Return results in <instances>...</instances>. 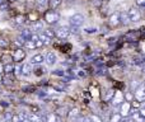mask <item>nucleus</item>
<instances>
[{
	"mask_svg": "<svg viewBox=\"0 0 145 122\" xmlns=\"http://www.w3.org/2000/svg\"><path fill=\"white\" fill-rule=\"evenodd\" d=\"M23 92H27V93L35 92V88H33V87H24V88H23Z\"/></svg>",
	"mask_w": 145,
	"mask_h": 122,
	"instance_id": "nucleus-39",
	"label": "nucleus"
},
{
	"mask_svg": "<svg viewBox=\"0 0 145 122\" xmlns=\"http://www.w3.org/2000/svg\"><path fill=\"white\" fill-rule=\"evenodd\" d=\"M0 94H1V89H0Z\"/></svg>",
	"mask_w": 145,
	"mask_h": 122,
	"instance_id": "nucleus-54",
	"label": "nucleus"
},
{
	"mask_svg": "<svg viewBox=\"0 0 145 122\" xmlns=\"http://www.w3.org/2000/svg\"><path fill=\"white\" fill-rule=\"evenodd\" d=\"M9 7H10L9 3L5 1V0L0 3V10H5V12H7V10H9Z\"/></svg>",
	"mask_w": 145,
	"mask_h": 122,
	"instance_id": "nucleus-28",
	"label": "nucleus"
},
{
	"mask_svg": "<svg viewBox=\"0 0 145 122\" xmlns=\"http://www.w3.org/2000/svg\"><path fill=\"white\" fill-rule=\"evenodd\" d=\"M36 1H37L38 8H40V9H42V8L45 7V5L48 3V0H36Z\"/></svg>",
	"mask_w": 145,
	"mask_h": 122,
	"instance_id": "nucleus-32",
	"label": "nucleus"
},
{
	"mask_svg": "<svg viewBox=\"0 0 145 122\" xmlns=\"http://www.w3.org/2000/svg\"><path fill=\"white\" fill-rule=\"evenodd\" d=\"M129 23H130V19H129L127 13H121V14H120V24L127 25Z\"/></svg>",
	"mask_w": 145,
	"mask_h": 122,
	"instance_id": "nucleus-17",
	"label": "nucleus"
},
{
	"mask_svg": "<svg viewBox=\"0 0 145 122\" xmlns=\"http://www.w3.org/2000/svg\"><path fill=\"white\" fill-rule=\"evenodd\" d=\"M31 41H32L33 43H35V46L36 47H42V42L40 41V37H38V35H32L31 36V38H29Z\"/></svg>",
	"mask_w": 145,
	"mask_h": 122,
	"instance_id": "nucleus-18",
	"label": "nucleus"
},
{
	"mask_svg": "<svg viewBox=\"0 0 145 122\" xmlns=\"http://www.w3.org/2000/svg\"><path fill=\"white\" fill-rule=\"evenodd\" d=\"M63 0H48V5H50V9L51 10H55L59 5L61 4Z\"/></svg>",
	"mask_w": 145,
	"mask_h": 122,
	"instance_id": "nucleus-21",
	"label": "nucleus"
},
{
	"mask_svg": "<svg viewBox=\"0 0 145 122\" xmlns=\"http://www.w3.org/2000/svg\"><path fill=\"white\" fill-rule=\"evenodd\" d=\"M45 61L47 62L48 65H55L56 64V55L54 52H48L47 55L45 56Z\"/></svg>",
	"mask_w": 145,
	"mask_h": 122,
	"instance_id": "nucleus-14",
	"label": "nucleus"
},
{
	"mask_svg": "<svg viewBox=\"0 0 145 122\" xmlns=\"http://www.w3.org/2000/svg\"><path fill=\"white\" fill-rule=\"evenodd\" d=\"M120 110H121V117H126V116L130 115V111H131V104L130 102H126V100H123L122 103H121L120 106Z\"/></svg>",
	"mask_w": 145,
	"mask_h": 122,
	"instance_id": "nucleus-6",
	"label": "nucleus"
},
{
	"mask_svg": "<svg viewBox=\"0 0 145 122\" xmlns=\"http://www.w3.org/2000/svg\"><path fill=\"white\" fill-rule=\"evenodd\" d=\"M9 1H10V3H12V1H15V0H9Z\"/></svg>",
	"mask_w": 145,
	"mask_h": 122,
	"instance_id": "nucleus-52",
	"label": "nucleus"
},
{
	"mask_svg": "<svg viewBox=\"0 0 145 122\" xmlns=\"http://www.w3.org/2000/svg\"><path fill=\"white\" fill-rule=\"evenodd\" d=\"M136 4H138L140 8H143L145 5V0H136Z\"/></svg>",
	"mask_w": 145,
	"mask_h": 122,
	"instance_id": "nucleus-45",
	"label": "nucleus"
},
{
	"mask_svg": "<svg viewBox=\"0 0 145 122\" xmlns=\"http://www.w3.org/2000/svg\"><path fill=\"white\" fill-rule=\"evenodd\" d=\"M9 46V42H8L5 38H3V37H0V47H8Z\"/></svg>",
	"mask_w": 145,
	"mask_h": 122,
	"instance_id": "nucleus-33",
	"label": "nucleus"
},
{
	"mask_svg": "<svg viewBox=\"0 0 145 122\" xmlns=\"http://www.w3.org/2000/svg\"><path fill=\"white\" fill-rule=\"evenodd\" d=\"M112 104H113V107H120L121 106V103L123 102V95H122V93L121 92H118V90H116L115 92V95H113V98L112 99Z\"/></svg>",
	"mask_w": 145,
	"mask_h": 122,
	"instance_id": "nucleus-7",
	"label": "nucleus"
},
{
	"mask_svg": "<svg viewBox=\"0 0 145 122\" xmlns=\"http://www.w3.org/2000/svg\"><path fill=\"white\" fill-rule=\"evenodd\" d=\"M10 122H20L19 117H18V115H14V116H12V120H10Z\"/></svg>",
	"mask_w": 145,
	"mask_h": 122,
	"instance_id": "nucleus-42",
	"label": "nucleus"
},
{
	"mask_svg": "<svg viewBox=\"0 0 145 122\" xmlns=\"http://www.w3.org/2000/svg\"><path fill=\"white\" fill-rule=\"evenodd\" d=\"M84 31L87 33H95V32H97V29H95V28H85Z\"/></svg>",
	"mask_w": 145,
	"mask_h": 122,
	"instance_id": "nucleus-43",
	"label": "nucleus"
},
{
	"mask_svg": "<svg viewBox=\"0 0 145 122\" xmlns=\"http://www.w3.org/2000/svg\"><path fill=\"white\" fill-rule=\"evenodd\" d=\"M32 65L31 64H23L20 65V75H23V76H29L31 74H32Z\"/></svg>",
	"mask_w": 145,
	"mask_h": 122,
	"instance_id": "nucleus-8",
	"label": "nucleus"
},
{
	"mask_svg": "<svg viewBox=\"0 0 145 122\" xmlns=\"http://www.w3.org/2000/svg\"><path fill=\"white\" fill-rule=\"evenodd\" d=\"M115 92H116L115 89H110V90H108L107 94H106V97H105V100H106V102H110V100L112 99L113 95H115Z\"/></svg>",
	"mask_w": 145,
	"mask_h": 122,
	"instance_id": "nucleus-24",
	"label": "nucleus"
},
{
	"mask_svg": "<svg viewBox=\"0 0 145 122\" xmlns=\"http://www.w3.org/2000/svg\"><path fill=\"white\" fill-rule=\"evenodd\" d=\"M130 104H131V107H135L136 110H138V108L140 107L141 103L139 102V100H135V99H134V100H131V102H130Z\"/></svg>",
	"mask_w": 145,
	"mask_h": 122,
	"instance_id": "nucleus-35",
	"label": "nucleus"
},
{
	"mask_svg": "<svg viewBox=\"0 0 145 122\" xmlns=\"http://www.w3.org/2000/svg\"><path fill=\"white\" fill-rule=\"evenodd\" d=\"M74 76H78V78H85L87 76V72L82 69H78L74 71Z\"/></svg>",
	"mask_w": 145,
	"mask_h": 122,
	"instance_id": "nucleus-25",
	"label": "nucleus"
},
{
	"mask_svg": "<svg viewBox=\"0 0 145 122\" xmlns=\"http://www.w3.org/2000/svg\"><path fill=\"white\" fill-rule=\"evenodd\" d=\"M120 122H129V121H127V120H122V118H121Z\"/></svg>",
	"mask_w": 145,
	"mask_h": 122,
	"instance_id": "nucleus-50",
	"label": "nucleus"
},
{
	"mask_svg": "<svg viewBox=\"0 0 145 122\" xmlns=\"http://www.w3.org/2000/svg\"><path fill=\"white\" fill-rule=\"evenodd\" d=\"M133 64L141 65V64H143V57H141V56H134V57H133Z\"/></svg>",
	"mask_w": 145,
	"mask_h": 122,
	"instance_id": "nucleus-29",
	"label": "nucleus"
},
{
	"mask_svg": "<svg viewBox=\"0 0 145 122\" xmlns=\"http://www.w3.org/2000/svg\"><path fill=\"white\" fill-rule=\"evenodd\" d=\"M18 117H19V120H20V122H29L28 121V117H27V115H25V113H19V115H18Z\"/></svg>",
	"mask_w": 145,
	"mask_h": 122,
	"instance_id": "nucleus-31",
	"label": "nucleus"
},
{
	"mask_svg": "<svg viewBox=\"0 0 145 122\" xmlns=\"http://www.w3.org/2000/svg\"><path fill=\"white\" fill-rule=\"evenodd\" d=\"M59 19H60V15L55 10H47V12H45V20L48 24H56L59 22Z\"/></svg>",
	"mask_w": 145,
	"mask_h": 122,
	"instance_id": "nucleus-1",
	"label": "nucleus"
},
{
	"mask_svg": "<svg viewBox=\"0 0 145 122\" xmlns=\"http://www.w3.org/2000/svg\"><path fill=\"white\" fill-rule=\"evenodd\" d=\"M110 24L111 27H117L120 24V13H115L110 17Z\"/></svg>",
	"mask_w": 145,
	"mask_h": 122,
	"instance_id": "nucleus-13",
	"label": "nucleus"
},
{
	"mask_svg": "<svg viewBox=\"0 0 145 122\" xmlns=\"http://www.w3.org/2000/svg\"><path fill=\"white\" fill-rule=\"evenodd\" d=\"M139 38V33L136 31H130L125 35V40L126 42H136Z\"/></svg>",
	"mask_w": 145,
	"mask_h": 122,
	"instance_id": "nucleus-9",
	"label": "nucleus"
},
{
	"mask_svg": "<svg viewBox=\"0 0 145 122\" xmlns=\"http://www.w3.org/2000/svg\"><path fill=\"white\" fill-rule=\"evenodd\" d=\"M0 74H3V62L0 61Z\"/></svg>",
	"mask_w": 145,
	"mask_h": 122,
	"instance_id": "nucleus-47",
	"label": "nucleus"
},
{
	"mask_svg": "<svg viewBox=\"0 0 145 122\" xmlns=\"http://www.w3.org/2000/svg\"><path fill=\"white\" fill-rule=\"evenodd\" d=\"M83 23H84V17H83L82 14H74L72 17L70 18V24L71 27H82Z\"/></svg>",
	"mask_w": 145,
	"mask_h": 122,
	"instance_id": "nucleus-3",
	"label": "nucleus"
},
{
	"mask_svg": "<svg viewBox=\"0 0 145 122\" xmlns=\"http://www.w3.org/2000/svg\"><path fill=\"white\" fill-rule=\"evenodd\" d=\"M12 113H9V112H7V113H5V115H4V118H5V121H7V122H10V120H12Z\"/></svg>",
	"mask_w": 145,
	"mask_h": 122,
	"instance_id": "nucleus-38",
	"label": "nucleus"
},
{
	"mask_svg": "<svg viewBox=\"0 0 145 122\" xmlns=\"http://www.w3.org/2000/svg\"><path fill=\"white\" fill-rule=\"evenodd\" d=\"M1 1H4V0H0V3H1Z\"/></svg>",
	"mask_w": 145,
	"mask_h": 122,
	"instance_id": "nucleus-53",
	"label": "nucleus"
},
{
	"mask_svg": "<svg viewBox=\"0 0 145 122\" xmlns=\"http://www.w3.org/2000/svg\"><path fill=\"white\" fill-rule=\"evenodd\" d=\"M23 46H24V47L27 48V50H33V48H36L35 43H33L31 40H27V41H25V42H24V45H23Z\"/></svg>",
	"mask_w": 145,
	"mask_h": 122,
	"instance_id": "nucleus-26",
	"label": "nucleus"
},
{
	"mask_svg": "<svg viewBox=\"0 0 145 122\" xmlns=\"http://www.w3.org/2000/svg\"><path fill=\"white\" fill-rule=\"evenodd\" d=\"M141 84H143V83H139V82H134L133 84H131V88H133V89H134V88H135V89H138V88L140 87Z\"/></svg>",
	"mask_w": 145,
	"mask_h": 122,
	"instance_id": "nucleus-41",
	"label": "nucleus"
},
{
	"mask_svg": "<svg viewBox=\"0 0 145 122\" xmlns=\"http://www.w3.org/2000/svg\"><path fill=\"white\" fill-rule=\"evenodd\" d=\"M134 98H136L140 103L144 102V85L143 84H141L138 89H135V95H134Z\"/></svg>",
	"mask_w": 145,
	"mask_h": 122,
	"instance_id": "nucleus-10",
	"label": "nucleus"
},
{
	"mask_svg": "<svg viewBox=\"0 0 145 122\" xmlns=\"http://www.w3.org/2000/svg\"><path fill=\"white\" fill-rule=\"evenodd\" d=\"M127 15H129V19H130V22H139L141 18V14H140V10L138 9V8H131L130 10L127 12Z\"/></svg>",
	"mask_w": 145,
	"mask_h": 122,
	"instance_id": "nucleus-2",
	"label": "nucleus"
},
{
	"mask_svg": "<svg viewBox=\"0 0 145 122\" xmlns=\"http://www.w3.org/2000/svg\"><path fill=\"white\" fill-rule=\"evenodd\" d=\"M43 122H61V118L54 113H47L43 116Z\"/></svg>",
	"mask_w": 145,
	"mask_h": 122,
	"instance_id": "nucleus-12",
	"label": "nucleus"
},
{
	"mask_svg": "<svg viewBox=\"0 0 145 122\" xmlns=\"http://www.w3.org/2000/svg\"><path fill=\"white\" fill-rule=\"evenodd\" d=\"M121 115L120 113H113L112 116H111V118H110V122H120V120H121Z\"/></svg>",
	"mask_w": 145,
	"mask_h": 122,
	"instance_id": "nucleus-27",
	"label": "nucleus"
},
{
	"mask_svg": "<svg viewBox=\"0 0 145 122\" xmlns=\"http://www.w3.org/2000/svg\"><path fill=\"white\" fill-rule=\"evenodd\" d=\"M18 1H19V3H25L27 0H18Z\"/></svg>",
	"mask_w": 145,
	"mask_h": 122,
	"instance_id": "nucleus-51",
	"label": "nucleus"
},
{
	"mask_svg": "<svg viewBox=\"0 0 145 122\" xmlns=\"http://www.w3.org/2000/svg\"><path fill=\"white\" fill-rule=\"evenodd\" d=\"M125 100L126 102H131V100H134L135 99V98H134V94L133 93H130V92H127V93H125Z\"/></svg>",
	"mask_w": 145,
	"mask_h": 122,
	"instance_id": "nucleus-30",
	"label": "nucleus"
},
{
	"mask_svg": "<svg viewBox=\"0 0 145 122\" xmlns=\"http://www.w3.org/2000/svg\"><path fill=\"white\" fill-rule=\"evenodd\" d=\"M1 83H3V75L0 74V84H1Z\"/></svg>",
	"mask_w": 145,
	"mask_h": 122,
	"instance_id": "nucleus-49",
	"label": "nucleus"
},
{
	"mask_svg": "<svg viewBox=\"0 0 145 122\" xmlns=\"http://www.w3.org/2000/svg\"><path fill=\"white\" fill-rule=\"evenodd\" d=\"M27 117H28V121L29 122H42V118H41L38 115H36V113L27 115Z\"/></svg>",
	"mask_w": 145,
	"mask_h": 122,
	"instance_id": "nucleus-19",
	"label": "nucleus"
},
{
	"mask_svg": "<svg viewBox=\"0 0 145 122\" xmlns=\"http://www.w3.org/2000/svg\"><path fill=\"white\" fill-rule=\"evenodd\" d=\"M24 57H25V51L23 50V48H17V50H14L12 53V59L17 62L23 61Z\"/></svg>",
	"mask_w": 145,
	"mask_h": 122,
	"instance_id": "nucleus-5",
	"label": "nucleus"
},
{
	"mask_svg": "<svg viewBox=\"0 0 145 122\" xmlns=\"http://www.w3.org/2000/svg\"><path fill=\"white\" fill-rule=\"evenodd\" d=\"M71 32L72 33H78V32H79V28H76V27H71Z\"/></svg>",
	"mask_w": 145,
	"mask_h": 122,
	"instance_id": "nucleus-46",
	"label": "nucleus"
},
{
	"mask_svg": "<svg viewBox=\"0 0 145 122\" xmlns=\"http://www.w3.org/2000/svg\"><path fill=\"white\" fill-rule=\"evenodd\" d=\"M78 108H74V110H71L70 111V113H69V116H70V118H72V117H78Z\"/></svg>",
	"mask_w": 145,
	"mask_h": 122,
	"instance_id": "nucleus-36",
	"label": "nucleus"
},
{
	"mask_svg": "<svg viewBox=\"0 0 145 122\" xmlns=\"http://www.w3.org/2000/svg\"><path fill=\"white\" fill-rule=\"evenodd\" d=\"M3 72H4L5 75L13 74V72H14V65H13V64H5V65H3Z\"/></svg>",
	"mask_w": 145,
	"mask_h": 122,
	"instance_id": "nucleus-15",
	"label": "nucleus"
},
{
	"mask_svg": "<svg viewBox=\"0 0 145 122\" xmlns=\"http://www.w3.org/2000/svg\"><path fill=\"white\" fill-rule=\"evenodd\" d=\"M24 20H25L24 15H17V17L14 18V23H15V24H17V25L23 24V23H24Z\"/></svg>",
	"mask_w": 145,
	"mask_h": 122,
	"instance_id": "nucleus-23",
	"label": "nucleus"
},
{
	"mask_svg": "<svg viewBox=\"0 0 145 122\" xmlns=\"http://www.w3.org/2000/svg\"><path fill=\"white\" fill-rule=\"evenodd\" d=\"M31 36H32V32H31V31L28 29V28H24V29H23L22 32H20V37H23L25 41L29 40Z\"/></svg>",
	"mask_w": 145,
	"mask_h": 122,
	"instance_id": "nucleus-22",
	"label": "nucleus"
},
{
	"mask_svg": "<svg viewBox=\"0 0 145 122\" xmlns=\"http://www.w3.org/2000/svg\"><path fill=\"white\" fill-rule=\"evenodd\" d=\"M45 35L47 36L48 38H54V37H55V32H54L52 29H46L45 31Z\"/></svg>",
	"mask_w": 145,
	"mask_h": 122,
	"instance_id": "nucleus-34",
	"label": "nucleus"
},
{
	"mask_svg": "<svg viewBox=\"0 0 145 122\" xmlns=\"http://www.w3.org/2000/svg\"><path fill=\"white\" fill-rule=\"evenodd\" d=\"M103 3V0H93V4L95 5V7H101Z\"/></svg>",
	"mask_w": 145,
	"mask_h": 122,
	"instance_id": "nucleus-44",
	"label": "nucleus"
},
{
	"mask_svg": "<svg viewBox=\"0 0 145 122\" xmlns=\"http://www.w3.org/2000/svg\"><path fill=\"white\" fill-rule=\"evenodd\" d=\"M38 37H40V41L42 42V45H45V46L51 45V38H48L45 33H43V35H41V36H38Z\"/></svg>",
	"mask_w": 145,
	"mask_h": 122,
	"instance_id": "nucleus-20",
	"label": "nucleus"
},
{
	"mask_svg": "<svg viewBox=\"0 0 145 122\" xmlns=\"http://www.w3.org/2000/svg\"><path fill=\"white\" fill-rule=\"evenodd\" d=\"M45 61V56L41 55V53H37V55H33L31 57V65H41Z\"/></svg>",
	"mask_w": 145,
	"mask_h": 122,
	"instance_id": "nucleus-11",
	"label": "nucleus"
},
{
	"mask_svg": "<svg viewBox=\"0 0 145 122\" xmlns=\"http://www.w3.org/2000/svg\"><path fill=\"white\" fill-rule=\"evenodd\" d=\"M69 35H70V29H69L68 27H59L55 31V36L56 37H59L60 40H64V38H68Z\"/></svg>",
	"mask_w": 145,
	"mask_h": 122,
	"instance_id": "nucleus-4",
	"label": "nucleus"
},
{
	"mask_svg": "<svg viewBox=\"0 0 145 122\" xmlns=\"http://www.w3.org/2000/svg\"><path fill=\"white\" fill-rule=\"evenodd\" d=\"M54 75H57V76H64V71L63 70H55V71H52Z\"/></svg>",
	"mask_w": 145,
	"mask_h": 122,
	"instance_id": "nucleus-40",
	"label": "nucleus"
},
{
	"mask_svg": "<svg viewBox=\"0 0 145 122\" xmlns=\"http://www.w3.org/2000/svg\"><path fill=\"white\" fill-rule=\"evenodd\" d=\"M82 122H92V121H90L89 118H83V121H82Z\"/></svg>",
	"mask_w": 145,
	"mask_h": 122,
	"instance_id": "nucleus-48",
	"label": "nucleus"
},
{
	"mask_svg": "<svg viewBox=\"0 0 145 122\" xmlns=\"http://www.w3.org/2000/svg\"><path fill=\"white\" fill-rule=\"evenodd\" d=\"M33 31H36V32H43V20H36L33 23Z\"/></svg>",
	"mask_w": 145,
	"mask_h": 122,
	"instance_id": "nucleus-16",
	"label": "nucleus"
},
{
	"mask_svg": "<svg viewBox=\"0 0 145 122\" xmlns=\"http://www.w3.org/2000/svg\"><path fill=\"white\" fill-rule=\"evenodd\" d=\"M92 122H102V120H101L98 116H90V118H89Z\"/></svg>",
	"mask_w": 145,
	"mask_h": 122,
	"instance_id": "nucleus-37",
	"label": "nucleus"
}]
</instances>
